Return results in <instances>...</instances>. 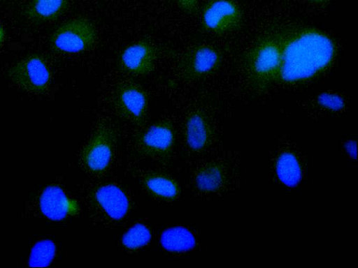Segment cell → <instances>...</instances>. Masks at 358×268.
Segmentation results:
<instances>
[{
	"mask_svg": "<svg viewBox=\"0 0 358 268\" xmlns=\"http://www.w3.org/2000/svg\"><path fill=\"white\" fill-rule=\"evenodd\" d=\"M282 60L277 82L292 84L325 70L336 55L334 41L324 32L309 27L281 30Z\"/></svg>",
	"mask_w": 358,
	"mask_h": 268,
	"instance_id": "obj_1",
	"label": "cell"
},
{
	"mask_svg": "<svg viewBox=\"0 0 358 268\" xmlns=\"http://www.w3.org/2000/svg\"><path fill=\"white\" fill-rule=\"evenodd\" d=\"M281 60V30L257 39L245 58L246 73L255 89H266L277 82Z\"/></svg>",
	"mask_w": 358,
	"mask_h": 268,
	"instance_id": "obj_2",
	"label": "cell"
},
{
	"mask_svg": "<svg viewBox=\"0 0 358 268\" xmlns=\"http://www.w3.org/2000/svg\"><path fill=\"white\" fill-rule=\"evenodd\" d=\"M97 31L91 20L84 17L73 18L60 24L52 33L51 43L59 52L78 54L93 48Z\"/></svg>",
	"mask_w": 358,
	"mask_h": 268,
	"instance_id": "obj_3",
	"label": "cell"
},
{
	"mask_svg": "<svg viewBox=\"0 0 358 268\" xmlns=\"http://www.w3.org/2000/svg\"><path fill=\"white\" fill-rule=\"evenodd\" d=\"M115 135L111 124L101 120L96 125L82 153V162L88 171L101 173L112 161Z\"/></svg>",
	"mask_w": 358,
	"mask_h": 268,
	"instance_id": "obj_4",
	"label": "cell"
},
{
	"mask_svg": "<svg viewBox=\"0 0 358 268\" xmlns=\"http://www.w3.org/2000/svg\"><path fill=\"white\" fill-rule=\"evenodd\" d=\"M8 77L13 84L24 91L40 94L48 89L52 73L43 57L31 54L14 64L8 70Z\"/></svg>",
	"mask_w": 358,
	"mask_h": 268,
	"instance_id": "obj_5",
	"label": "cell"
},
{
	"mask_svg": "<svg viewBox=\"0 0 358 268\" xmlns=\"http://www.w3.org/2000/svg\"><path fill=\"white\" fill-rule=\"evenodd\" d=\"M222 62L220 51L213 45L199 44L182 53L178 61V75L183 81H194L214 72Z\"/></svg>",
	"mask_w": 358,
	"mask_h": 268,
	"instance_id": "obj_6",
	"label": "cell"
},
{
	"mask_svg": "<svg viewBox=\"0 0 358 268\" xmlns=\"http://www.w3.org/2000/svg\"><path fill=\"white\" fill-rule=\"evenodd\" d=\"M111 103L122 118L141 124L146 117L148 98L146 91L138 83L124 80L117 83L111 94Z\"/></svg>",
	"mask_w": 358,
	"mask_h": 268,
	"instance_id": "obj_7",
	"label": "cell"
},
{
	"mask_svg": "<svg viewBox=\"0 0 358 268\" xmlns=\"http://www.w3.org/2000/svg\"><path fill=\"white\" fill-rule=\"evenodd\" d=\"M201 20L203 27L207 31L224 34L240 27L243 14L234 0H209L203 6Z\"/></svg>",
	"mask_w": 358,
	"mask_h": 268,
	"instance_id": "obj_8",
	"label": "cell"
},
{
	"mask_svg": "<svg viewBox=\"0 0 358 268\" xmlns=\"http://www.w3.org/2000/svg\"><path fill=\"white\" fill-rule=\"evenodd\" d=\"M175 140L174 128L169 120H161L143 131L136 144L143 154L154 158H166L172 151Z\"/></svg>",
	"mask_w": 358,
	"mask_h": 268,
	"instance_id": "obj_9",
	"label": "cell"
},
{
	"mask_svg": "<svg viewBox=\"0 0 358 268\" xmlns=\"http://www.w3.org/2000/svg\"><path fill=\"white\" fill-rule=\"evenodd\" d=\"M157 58V49L153 43L148 39H141L122 50L119 65L128 74L145 76L154 70Z\"/></svg>",
	"mask_w": 358,
	"mask_h": 268,
	"instance_id": "obj_10",
	"label": "cell"
},
{
	"mask_svg": "<svg viewBox=\"0 0 358 268\" xmlns=\"http://www.w3.org/2000/svg\"><path fill=\"white\" fill-rule=\"evenodd\" d=\"M94 200L105 215L113 221L122 219L129 209V201L126 193L113 184L99 187L94 193Z\"/></svg>",
	"mask_w": 358,
	"mask_h": 268,
	"instance_id": "obj_11",
	"label": "cell"
},
{
	"mask_svg": "<svg viewBox=\"0 0 358 268\" xmlns=\"http://www.w3.org/2000/svg\"><path fill=\"white\" fill-rule=\"evenodd\" d=\"M211 128L208 116L199 109L189 112L184 121L186 144L193 151H201L208 144Z\"/></svg>",
	"mask_w": 358,
	"mask_h": 268,
	"instance_id": "obj_12",
	"label": "cell"
},
{
	"mask_svg": "<svg viewBox=\"0 0 358 268\" xmlns=\"http://www.w3.org/2000/svg\"><path fill=\"white\" fill-rule=\"evenodd\" d=\"M39 206L43 214L52 221L65 218L73 209L64 191L57 186H49L43 190L39 198Z\"/></svg>",
	"mask_w": 358,
	"mask_h": 268,
	"instance_id": "obj_13",
	"label": "cell"
},
{
	"mask_svg": "<svg viewBox=\"0 0 358 268\" xmlns=\"http://www.w3.org/2000/svg\"><path fill=\"white\" fill-rule=\"evenodd\" d=\"M68 5L69 0H27L25 15L34 22H52L66 11Z\"/></svg>",
	"mask_w": 358,
	"mask_h": 268,
	"instance_id": "obj_14",
	"label": "cell"
},
{
	"mask_svg": "<svg viewBox=\"0 0 358 268\" xmlns=\"http://www.w3.org/2000/svg\"><path fill=\"white\" fill-rule=\"evenodd\" d=\"M162 246L169 252H186L196 245L193 233L182 226H175L166 229L160 237Z\"/></svg>",
	"mask_w": 358,
	"mask_h": 268,
	"instance_id": "obj_15",
	"label": "cell"
},
{
	"mask_svg": "<svg viewBox=\"0 0 358 268\" xmlns=\"http://www.w3.org/2000/svg\"><path fill=\"white\" fill-rule=\"evenodd\" d=\"M144 187L153 195L166 200L177 197L179 189L176 183L170 177L154 172L144 173L141 177Z\"/></svg>",
	"mask_w": 358,
	"mask_h": 268,
	"instance_id": "obj_16",
	"label": "cell"
},
{
	"mask_svg": "<svg viewBox=\"0 0 358 268\" xmlns=\"http://www.w3.org/2000/svg\"><path fill=\"white\" fill-rule=\"evenodd\" d=\"M275 172L279 180L289 187L296 186L301 180L300 163L291 152H283L279 156L276 161Z\"/></svg>",
	"mask_w": 358,
	"mask_h": 268,
	"instance_id": "obj_17",
	"label": "cell"
},
{
	"mask_svg": "<svg viewBox=\"0 0 358 268\" xmlns=\"http://www.w3.org/2000/svg\"><path fill=\"white\" fill-rule=\"evenodd\" d=\"M222 181V169L215 164H209L201 168L195 177V184L197 188L204 192H210L218 189Z\"/></svg>",
	"mask_w": 358,
	"mask_h": 268,
	"instance_id": "obj_18",
	"label": "cell"
},
{
	"mask_svg": "<svg viewBox=\"0 0 358 268\" xmlns=\"http://www.w3.org/2000/svg\"><path fill=\"white\" fill-rule=\"evenodd\" d=\"M56 253V246L50 239L37 241L32 247L28 264L29 267H47L53 260Z\"/></svg>",
	"mask_w": 358,
	"mask_h": 268,
	"instance_id": "obj_19",
	"label": "cell"
},
{
	"mask_svg": "<svg viewBox=\"0 0 358 268\" xmlns=\"http://www.w3.org/2000/svg\"><path fill=\"white\" fill-rule=\"evenodd\" d=\"M150 239V229L143 223H136L124 232L122 243L127 248L136 250L145 246Z\"/></svg>",
	"mask_w": 358,
	"mask_h": 268,
	"instance_id": "obj_20",
	"label": "cell"
},
{
	"mask_svg": "<svg viewBox=\"0 0 358 268\" xmlns=\"http://www.w3.org/2000/svg\"><path fill=\"white\" fill-rule=\"evenodd\" d=\"M316 101L321 107L332 112H340L345 107L343 97L335 92H322L317 96Z\"/></svg>",
	"mask_w": 358,
	"mask_h": 268,
	"instance_id": "obj_21",
	"label": "cell"
},
{
	"mask_svg": "<svg viewBox=\"0 0 358 268\" xmlns=\"http://www.w3.org/2000/svg\"><path fill=\"white\" fill-rule=\"evenodd\" d=\"M180 8L187 14L192 15L196 12L199 0H175Z\"/></svg>",
	"mask_w": 358,
	"mask_h": 268,
	"instance_id": "obj_22",
	"label": "cell"
},
{
	"mask_svg": "<svg viewBox=\"0 0 358 268\" xmlns=\"http://www.w3.org/2000/svg\"><path fill=\"white\" fill-rule=\"evenodd\" d=\"M343 147L345 152L351 158H357V142L355 140H350L346 141Z\"/></svg>",
	"mask_w": 358,
	"mask_h": 268,
	"instance_id": "obj_23",
	"label": "cell"
},
{
	"mask_svg": "<svg viewBox=\"0 0 358 268\" xmlns=\"http://www.w3.org/2000/svg\"><path fill=\"white\" fill-rule=\"evenodd\" d=\"M301 1H306V2H308V3H313V4L320 5V4L325 3L329 0H301Z\"/></svg>",
	"mask_w": 358,
	"mask_h": 268,
	"instance_id": "obj_24",
	"label": "cell"
},
{
	"mask_svg": "<svg viewBox=\"0 0 358 268\" xmlns=\"http://www.w3.org/2000/svg\"><path fill=\"white\" fill-rule=\"evenodd\" d=\"M3 38H4V31H3V29L1 27V25L0 24V45L2 43Z\"/></svg>",
	"mask_w": 358,
	"mask_h": 268,
	"instance_id": "obj_25",
	"label": "cell"
}]
</instances>
